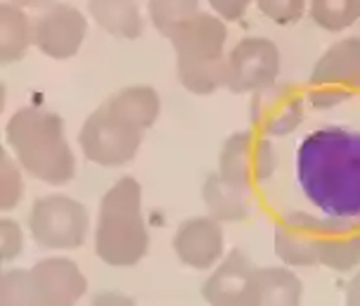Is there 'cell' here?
Segmentation results:
<instances>
[{"label": "cell", "instance_id": "d4e9b609", "mask_svg": "<svg viewBox=\"0 0 360 306\" xmlns=\"http://www.w3.org/2000/svg\"><path fill=\"white\" fill-rule=\"evenodd\" d=\"M0 304H36L31 269H8L0 276Z\"/></svg>", "mask_w": 360, "mask_h": 306}, {"label": "cell", "instance_id": "9c48e42d", "mask_svg": "<svg viewBox=\"0 0 360 306\" xmlns=\"http://www.w3.org/2000/svg\"><path fill=\"white\" fill-rule=\"evenodd\" d=\"M166 38L176 50V65H211L225 60L228 27L218 15L197 12L173 27Z\"/></svg>", "mask_w": 360, "mask_h": 306}, {"label": "cell", "instance_id": "8fae6325", "mask_svg": "<svg viewBox=\"0 0 360 306\" xmlns=\"http://www.w3.org/2000/svg\"><path fill=\"white\" fill-rule=\"evenodd\" d=\"M325 233V216L292 212L275 226V254L282 264L311 269L320 264V242Z\"/></svg>", "mask_w": 360, "mask_h": 306}, {"label": "cell", "instance_id": "2e32d148", "mask_svg": "<svg viewBox=\"0 0 360 306\" xmlns=\"http://www.w3.org/2000/svg\"><path fill=\"white\" fill-rule=\"evenodd\" d=\"M320 264L334 273H349L360 266V223L325 219L320 242Z\"/></svg>", "mask_w": 360, "mask_h": 306}, {"label": "cell", "instance_id": "4fadbf2b", "mask_svg": "<svg viewBox=\"0 0 360 306\" xmlns=\"http://www.w3.org/2000/svg\"><path fill=\"white\" fill-rule=\"evenodd\" d=\"M36 304L43 306H67L86 297L88 278L83 276L74 259L48 257L31 266Z\"/></svg>", "mask_w": 360, "mask_h": 306}, {"label": "cell", "instance_id": "52a82bcc", "mask_svg": "<svg viewBox=\"0 0 360 306\" xmlns=\"http://www.w3.org/2000/svg\"><path fill=\"white\" fill-rule=\"evenodd\" d=\"M275 169H278V152L270 138L259 131L233 133L218 155V174L233 186L247 190L266 183Z\"/></svg>", "mask_w": 360, "mask_h": 306}, {"label": "cell", "instance_id": "484cf974", "mask_svg": "<svg viewBox=\"0 0 360 306\" xmlns=\"http://www.w3.org/2000/svg\"><path fill=\"white\" fill-rule=\"evenodd\" d=\"M256 5L278 27H292L304 17L308 0H256Z\"/></svg>", "mask_w": 360, "mask_h": 306}, {"label": "cell", "instance_id": "ba28073f", "mask_svg": "<svg viewBox=\"0 0 360 306\" xmlns=\"http://www.w3.org/2000/svg\"><path fill=\"white\" fill-rule=\"evenodd\" d=\"M280 74V50L263 36L242 38L228 53L225 88L233 93H259L275 86Z\"/></svg>", "mask_w": 360, "mask_h": 306}, {"label": "cell", "instance_id": "6da1fadb", "mask_svg": "<svg viewBox=\"0 0 360 306\" xmlns=\"http://www.w3.org/2000/svg\"><path fill=\"white\" fill-rule=\"evenodd\" d=\"M297 181L325 219L360 223V131L311 133L297 152Z\"/></svg>", "mask_w": 360, "mask_h": 306}, {"label": "cell", "instance_id": "5bb4252c", "mask_svg": "<svg viewBox=\"0 0 360 306\" xmlns=\"http://www.w3.org/2000/svg\"><path fill=\"white\" fill-rule=\"evenodd\" d=\"M254 271H256L254 261L240 247H235L223 261H218L214 269H211V276L202 283L204 302L216 306L249 304Z\"/></svg>", "mask_w": 360, "mask_h": 306}, {"label": "cell", "instance_id": "7a4b0ae2", "mask_svg": "<svg viewBox=\"0 0 360 306\" xmlns=\"http://www.w3.org/2000/svg\"><path fill=\"white\" fill-rule=\"evenodd\" d=\"M5 143L31 178L67 186L76 176V157L60 114L43 107H19L5 124Z\"/></svg>", "mask_w": 360, "mask_h": 306}, {"label": "cell", "instance_id": "d6986e66", "mask_svg": "<svg viewBox=\"0 0 360 306\" xmlns=\"http://www.w3.org/2000/svg\"><path fill=\"white\" fill-rule=\"evenodd\" d=\"M88 15L102 31L121 41L143 36L145 22L138 0H88Z\"/></svg>", "mask_w": 360, "mask_h": 306}, {"label": "cell", "instance_id": "83f0119b", "mask_svg": "<svg viewBox=\"0 0 360 306\" xmlns=\"http://www.w3.org/2000/svg\"><path fill=\"white\" fill-rule=\"evenodd\" d=\"M254 0H209L214 15H218L223 22H240V19L247 15L249 5Z\"/></svg>", "mask_w": 360, "mask_h": 306}, {"label": "cell", "instance_id": "7402d4cb", "mask_svg": "<svg viewBox=\"0 0 360 306\" xmlns=\"http://www.w3.org/2000/svg\"><path fill=\"white\" fill-rule=\"evenodd\" d=\"M308 15L315 27L339 34L360 19V0H308Z\"/></svg>", "mask_w": 360, "mask_h": 306}, {"label": "cell", "instance_id": "7c38bea8", "mask_svg": "<svg viewBox=\"0 0 360 306\" xmlns=\"http://www.w3.org/2000/svg\"><path fill=\"white\" fill-rule=\"evenodd\" d=\"M173 252L178 261L192 271H211L225 252V233L214 216H192L178 226L173 235Z\"/></svg>", "mask_w": 360, "mask_h": 306}, {"label": "cell", "instance_id": "ffe728a7", "mask_svg": "<svg viewBox=\"0 0 360 306\" xmlns=\"http://www.w3.org/2000/svg\"><path fill=\"white\" fill-rule=\"evenodd\" d=\"M34 46V19L27 10L5 0L0 5V65H15Z\"/></svg>", "mask_w": 360, "mask_h": 306}, {"label": "cell", "instance_id": "cb8c5ba5", "mask_svg": "<svg viewBox=\"0 0 360 306\" xmlns=\"http://www.w3.org/2000/svg\"><path fill=\"white\" fill-rule=\"evenodd\" d=\"M22 164L10 150H3L0 155V209L12 212L24 197V176Z\"/></svg>", "mask_w": 360, "mask_h": 306}, {"label": "cell", "instance_id": "9a60e30c", "mask_svg": "<svg viewBox=\"0 0 360 306\" xmlns=\"http://www.w3.org/2000/svg\"><path fill=\"white\" fill-rule=\"evenodd\" d=\"M304 117V98L292 86H270L266 91H259L252 105L254 131L263 136H287L299 126Z\"/></svg>", "mask_w": 360, "mask_h": 306}, {"label": "cell", "instance_id": "603a6c76", "mask_svg": "<svg viewBox=\"0 0 360 306\" xmlns=\"http://www.w3.org/2000/svg\"><path fill=\"white\" fill-rule=\"evenodd\" d=\"M147 12H150L154 29L169 36L173 27L197 15L199 0H147Z\"/></svg>", "mask_w": 360, "mask_h": 306}, {"label": "cell", "instance_id": "4316f807", "mask_svg": "<svg viewBox=\"0 0 360 306\" xmlns=\"http://www.w3.org/2000/svg\"><path fill=\"white\" fill-rule=\"evenodd\" d=\"M24 252V231L19 221L3 216L0 219V259L3 264H12Z\"/></svg>", "mask_w": 360, "mask_h": 306}, {"label": "cell", "instance_id": "f546056e", "mask_svg": "<svg viewBox=\"0 0 360 306\" xmlns=\"http://www.w3.org/2000/svg\"><path fill=\"white\" fill-rule=\"evenodd\" d=\"M344 299H346V304L360 306V271L349 280V285H346V292H344Z\"/></svg>", "mask_w": 360, "mask_h": 306}, {"label": "cell", "instance_id": "f1b7e54d", "mask_svg": "<svg viewBox=\"0 0 360 306\" xmlns=\"http://www.w3.org/2000/svg\"><path fill=\"white\" fill-rule=\"evenodd\" d=\"M93 304H133V297L121 295V292H100L93 297Z\"/></svg>", "mask_w": 360, "mask_h": 306}, {"label": "cell", "instance_id": "5b68a950", "mask_svg": "<svg viewBox=\"0 0 360 306\" xmlns=\"http://www.w3.org/2000/svg\"><path fill=\"white\" fill-rule=\"evenodd\" d=\"M29 235L43 250L72 252L86 245L90 233L88 207L69 195H45L29 209Z\"/></svg>", "mask_w": 360, "mask_h": 306}, {"label": "cell", "instance_id": "30bf717a", "mask_svg": "<svg viewBox=\"0 0 360 306\" xmlns=\"http://www.w3.org/2000/svg\"><path fill=\"white\" fill-rule=\"evenodd\" d=\"M88 36L86 15L67 3H57L34 19V46L50 60H69Z\"/></svg>", "mask_w": 360, "mask_h": 306}, {"label": "cell", "instance_id": "e0dca14e", "mask_svg": "<svg viewBox=\"0 0 360 306\" xmlns=\"http://www.w3.org/2000/svg\"><path fill=\"white\" fill-rule=\"evenodd\" d=\"M202 200L209 216L221 223H240L252 216V190L233 186L218 171L204 178Z\"/></svg>", "mask_w": 360, "mask_h": 306}, {"label": "cell", "instance_id": "8992f818", "mask_svg": "<svg viewBox=\"0 0 360 306\" xmlns=\"http://www.w3.org/2000/svg\"><path fill=\"white\" fill-rule=\"evenodd\" d=\"M308 98L315 107H334L360 93V36L337 41L315 62Z\"/></svg>", "mask_w": 360, "mask_h": 306}, {"label": "cell", "instance_id": "ac0fdd59", "mask_svg": "<svg viewBox=\"0 0 360 306\" xmlns=\"http://www.w3.org/2000/svg\"><path fill=\"white\" fill-rule=\"evenodd\" d=\"M304 299V283L292 269L285 266H256L249 304L297 306Z\"/></svg>", "mask_w": 360, "mask_h": 306}, {"label": "cell", "instance_id": "277c9868", "mask_svg": "<svg viewBox=\"0 0 360 306\" xmlns=\"http://www.w3.org/2000/svg\"><path fill=\"white\" fill-rule=\"evenodd\" d=\"M143 129L135 126L124 114L114 112L107 102H102L95 112H90L79 131V148L88 162L98 167H126L138 157L143 145Z\"/></svg>", "mask_w": 360, "mask_h": 306}, {"label": "cell", "instance_id": "3957f363", "mask_svg": "<svg viewBox=\"0 0 360 306\" xmlns=\"http://www.w3.org/2000/svg\"><path fill=\"white\" fill-rule=\"evenodd\" d=\"M150 252V231L143 216V188L124 176L102 195L95 223V254L114 269H133Z\"/></svg>", "mask_w": 360, "mask_h": 306}, {"label": "cell", "instance_id": "4dcf8cb0", "mask_svg": "<svg viewBox=\"0 0 360 306\" xmlns=\"http://www.w3.org/2000/svg\"><path fill=\"white\" fill-rule=\"evenodd\" d=\"M10 3H15V5H19V8H24V10L43 12V10H48V8H53V5H57L60 0H10Z\"/></svg>", "mask_w": 360, "mask_h": 306}, {"label": "cell", "instance_id": "44dd1931", "mask_svg": "<svg viewBox=\"0 0 360 306\" xmlns=\"http://www.w3.org/2000/svg\"><path fill=\"white\" fill-rule=\"evenodd\" d=\"M114 112L124 114L143 131L152 129L162 114V100L152 86H126L105 100Z\"/></svg>", "mask_w": 360, "mask_h": 306}]
</instances>
